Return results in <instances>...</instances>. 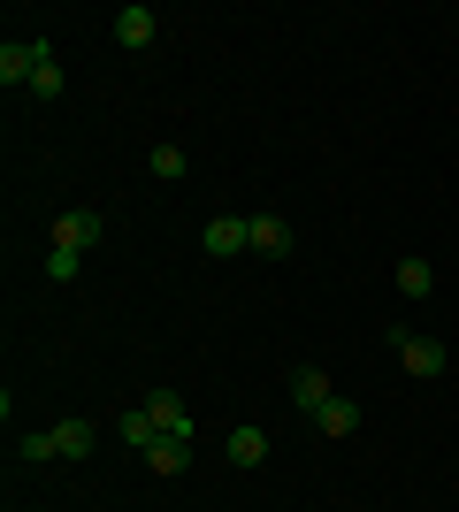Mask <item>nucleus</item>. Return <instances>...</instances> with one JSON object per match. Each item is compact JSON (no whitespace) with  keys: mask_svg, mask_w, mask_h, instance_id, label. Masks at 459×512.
I'll return each mask as SVG.
<instances>
[{"mask_svg":"<svg viewBox=\"0 0 459 512\" xmlns=\"http://www.w3.org/2000/svg\"><path fill=\"white\" fill-rule=\"evenodd\" d=\"M291 245H299V237H291V222H284V214H245V253H261V260H284L291 253Z\"/></svg>","mask_w":459,"mask_h":512,"instance_id":"nucleus-2","label":"nucleus"},{"mask_svg":"<svg viewBox=\"0 0 459 512\" xmlns=\"http://www.w3.org/2000/svg\"><path fill=\"white\" fill-rule=\"evenodd\" d=\"M62 62H54V46H46V62H39V77H31V100H62Z\"/></svg>","mask_w":459,"mask_h":512,"instance_id":"nucleus-15","label":"nucleus"},{"mask_svg":"<svg viewBox=\"0 0 459 512\" xmlns=\"http://www.w3.org/2000/svg\"><path fill=\"white\" fill-rule=\"evenodd\" d=\"M199 245H207V260H238L245 253V214H215V222L199 230Z\"/></svg>","mask_w":459,"mask_h":512,"instance_id":"nucleus-7","label":"nucleus"},{"mask_svg":"<svg viewBox=\"0 0 459 512\" xmlns=\"http://www.w3.org/2000/svg\"><path fill=\"white\" fill-rule=\"evenodd\" d=\"M123 444H131V451H138V459H146V451H153V444H161V421H153V413H146V406H131V413H123Z\"/></svg>","mask_w":459,"mask_h":512,"instance_id":"nucleus-11","label":"nucleus"},{"mask_svg":"<svg viewBox=\"0 0 459 512\" xmlns=\"http://www.w3.org/2000/svg\"><path fill=\"white\" fill-rule=\"evenodd\" d=\"M77 260H85V253H69V245H46V276H54V283H77Z\"/></svg>","mask_w":459,"mask_h":512,"instance_id":"nucleus-17","label":"nucleus"},{"mask_svg":"<svg viewBox=\"0 0 459 512\" xmlns=\"http://www.w3.org/2000/svg\"><path fill=\"white\" fill-rule=\"evenodd\" d=\"M398 291H406V299H429V291H437V268H429L421 253H406L398 260Z\"/></svg>","mask_w":459,"mask_h":512,"instance_id":"nucleus-12","label":"nucleus"},{"mask_svg":"<svg viewBox=\"0 0 459 512\" xmlns=\"http://www.w3.org/2000/svg\"><path fill=\"white\" fill-rule=\"evenodd\" d=\"M146 467L153 474H184L192 467V428H161V444L146 451Z\"/></svg>","mask_w":459,"mask_h":512,"instance_id":"nucleus-8","label":"nucleus"},{"mask_svg":"<svg viewBox=\"0 0 459 512\" xmlns=\"http://www.w3.org/2000/svg\"><path fill=\"white\" fill-rule=\"evenodd\" d=\"M138 406H146V413H153L161 428H192V413H184V398H176V390H146Z\"/></svg>","mask_w":459,"mask_h":512,"instance_id":"nucleus-13","label":"nucleus"},{"mask_svg":"<svg viewBox=\"0 0 459 512\" xmlns=\"http://www.w3.org/2000/svg\"><path fill=\"white\" fill-rule=\"evenodd\" d=\"M100 230H108V222H100L92 207H69L62 222H54V245H69V253H92V245H100Z\"/></svg>","mask_w":459,"mask_h":512,"instance_id":"nucleus-5","label":"nucleus"},{"mask_svg":"<svg viewBox=\"0 0 459 512\" xmlns=\"http://www.w3.org/2000/svg\"><path fill=\"white\" fill-rule=\"evenodd\" d=\"M329 398H337V383H329L322 367H291V406H299L306 421H314V413H322Z\"/></svg>","mask_w":459,"mask_h":512,"instance_id":"nucleus-6","label":"nucleus"},{"mask_svg":"<svg viewBox=\"0 0 459 512\" xmlns=\"http://www.w3.org/2000/svg\"><path fill=\"white\" fill-rule=\"evenodd\" d=\"M54 451H62V459H85V451H92V421H77V413L54 421Z\"/></svg>","mask_w":459,"mask_h":512,"instance_id":"nucleus-14","label":"nucleus"},{"mask_svg":"<svg viewBox=\"0 0 459 512\" xmlns=\"http://www.w3.org/2000/svg\"><path fill=\"white\" fill-rule=\"evenodd\" d=\"M146 161H153V176H169V184H176V176H184V146H153Z\"/></svg>","mask_w":459,"mask_h":512,"instance_id":"nucleus-18","label":"nucleus"},{"mask_svg":"<svg viewBox=\"0 0 459 512\" xmlns=\"http://www.w3.org/2000/svg\"><path fill=\"white\" fill-rule=\"evenodd\" d=\"M391 352H398L406 375H421V383H437V375H444V344L421 337V329H391Z\"/></svg>","mask_w":459,"mask_h":512,"instance_id":"nucleus-1","label":"nucleus"},{"mask_svg":"<svg viewBox=\"0 0 459 512\" xmlns=\"http://www.w3.org/2000/svg\"><path fill=\"white\" fill-rule=\"evenodd\" d=\"M153 39H161V16H153L146 0H131V8H115V46H131V54H146Z\"/></svg>","mask_w":459,"mask_h":512,"instance_id":"nucleus-4","label":"nucleus"},{"mask_svg":"<svg viewBox=\"0 0 459 512\" xmlns=\"http://www.w3.org/2000/svg\"><path fill=\"white\" fill-rule=\"evenodd\" d=\"M222 459H230V467H261V459H268V436H261V428H230Z\"/></svg>","mask_w":459,"mask_h":512,"instance_id":"nucleus-10","label":"nucleus"},{"mask_svg":"<svg viewBox=\"0 0 459 512\" xmlns=\"http://www.w3.org/2000/svg\"><path fill=\"white\" fill-rule=\"evenodd\" d=\"M314 428H322V436H352V428H360V398H345V390H337V398L314 413Z\"/></svg>","mask_w":459,"mask_h":512,"instance_id":"nucleus-9","label":"nucleus"},{"mask_svg":"<svg viewBox=\"0 0 459 512\" xmlns=\"http://www.w3.org/2000/svg\"><path fill=\"white\" fill-rule=\"evenodd\" d=\"M16 459H23V467H39V459H62V451H54V428H39V436H16Z\"/></svg>","mask_w":459,"mask_h":512,"instance_id":"nucleus-16","label":"nucleus"},{"mask_svg":"<svg viewBox=\"0 0 459 512\" xmlns=\"http://www.w3.org/2000/svg\"><path fill=\"white\" fill-rule=\"evenodd\" d=\"M39 62H46V39H8V46H0V85H23V92H31Z\"/></svg>","mask_w":459,"mask_h":512,"instance_id":"nucleus-3","label":"nucleus"}]
</instances>
